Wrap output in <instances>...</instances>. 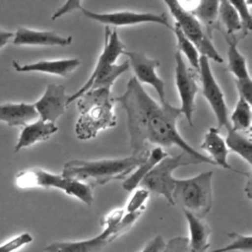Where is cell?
<instances>
[{"label": "cell", "instance_id": "4fadbf2b", "mask_svg": "<svg viewBox=\"0 0 252 252\" xmlns=\"http://www.w3.org/2000/svg\"><path fill=\"white\" fill-rule=\"evenodd\" d=\"M11 42L15 45L28 46H67L72 43V36H63L54 31H37L19 27Z\"/></svg>", "mask_w": 252, "mask_h": 252}, {"label": "cell", "instance_id": "603a6c76", "mask_svg": "<svg viewBox=\"0 0 252 252\" xmlns=\"http://www.w3.org/2000/svg\"><path fill=\"white\" fill-rule=\"evenodd\" d=\"M227 42V69L234 76V80L251 79L247 68V62L244 55H242L237 44L239 39L235 36L224 35Z\"/></svg>", "mask_w": 252, "mask_h": 252}, {"label": "cell", "instance_id": "3957f363", "mask_svg": "<svg viewBox=\"0 0 252 252\" xmlns=\"http://www.w3.org/2000/svg\"><path fill=\"white\" fill-rule=\"evenodd\" d=\"M149 150L125 158L94 160L74 159L66 162L62 175L82 181L88 185H104L112 180L125 179L147 157Z\"/></svg>", "mask_w": 252, "mask_h": 252}, {"label": "cell", "instance_id": "7a4b0ae2", "mask_svg": "<svg viewBox=\"0 0 252 252\" xmlns=\"http://www.w3.org/2000/svg\"><path fill=\"white\" fill-rule=\"evenodd\" d=\"M76 100L79 116L75 124V133L79 140L94 139L100 131L117 124L114 110L116 101L111 90L90 89Z\"/></svg>", "mask_w": 252, "mask_h": 252}, {"label": "cell", "instance_id": "ffe728a7", "mask_svg": "<svg viewBox=\"0 0 252 252\" xmlns=\"http://www.w3.org/2000/svg\"><path fill=\"white\" fill-rule=\"evenodd\" d=\"M166 156L167 153L164 152L161 147H157L151 152L149 151L146 158L141 163H139L135 169L123 180V189L130 192L138 188L146 175L155 167L158 161H160Z\"/></svg>", "mask_w": 252, "mask_h": 252}, {"label": "cell", "instance_id": "ba28073f", "mask_svg": "<svg viewBox=\"0 0 252 252\" xmlns=\"http://www.w3.org/2000/svg\"><path fill=\"white\" fill-rule=\"evenodd\" d=\"M198 75L202 85L203 95L215 114L217 127L219 129L224 127L225 130L228 131L231 129L228 116V107L225 102L223 93L212 72L210 60L204 55H200Z\"/></svg>", "mask_w": 252, "mask_h": 252}, {"label": "cell", "instance_id": "5b68a950", "mask_svg": "<svg viewBox=\"0 0 252 252\" xmlns=\"http://www.w3.org/2000/svg\"><path fill=\"white\" fill-rule=\"evenodd\" d=\"M15 183L21 189L36 187L56 188L88 206L94 203V193L90 185L39 167H32L18 172L15 176Z\"/></svg>", "mask_w": 252, "mask_h": 252}, {"label": "cell", "instance_id": "2e32d148", "mask_svg": "<svg viewBox=\"0 0 252 252\" xmlns=\"http://www.w3.org/2000/svg\"><path fill=\"white\" fill-rule=\"evenodd\" d=\"M81 64L78 58H66L56 60H40L34 63L22 65L17 61H13V68L20 73L38 72L60 77H68Z\"/></svg>", "mask_w": 252, "mask_h": 252}, {"label": "cell", "instance_id": "4dcf8cb0", "mask_svg": "<svg viewBox=\"0 0 252 252\" xmlns=\"http://www.w3.org/2000/svg\"><path fill=\"white\" fill-rule=\"evenodd\" d=\"M162 252H189L188 239L184 236H176L165 242Z\"/></svg>", "mask_w": 252, "mask_h": 252}, {"label": "cell", "instance_id": "7c38bea8", "mask_svg": "<svg viewBox=\"0 0 252 252\" xmlns=\"http://www.w3.org/2000/svg\"><path fill=\"white\" fill-rule=\"evenodd\" d=\"M69 95L66 94V87L63 85H47L43 94L33 103L38 118L55 123L67 108Z\"/></svg>", "mask_w": 252, "mask_h": 252}, {"label": "cell", "instance_id": "836d02e7", "mask_svg": "<svg viewBox=\"0 0 252 252\" xmlns=\"http://www.w3.org/2000/svg\"><path fill=\"white\" fill-rule=\"evenodd\" d=\"M164 246L165 241L163 240L162 236L157 235L144 246L141 252H162Z\"/></svg>", "mask_w": 252, "mask_h": 252}, {"label": "cell", "instance_id": "7402d4cb", "mask_svg": "<svg viewBox=\"0 0 252 252\" xmlns=\"http://www.w3.org/2000/svg\"><path fill=\"white\" fill-rule=\"evenodd\" d=\"M220 0H200L198 6L191 13L198 19L207 35L213 39V32L220 31L219 23Z\"/></svg>", "mask_w": 252, "mask_h": 252}, {"label": "cell", "instance_id": "52a82bcc", "mask_svg": "<svg viewBox=\"0 0 252 252\" xmlns=\"http://www.w3.org/2000/svg\"><path fill=\"white\" fill-rule=\"evenodd\" d=\"M163 1L175 19V24L180 28L186 37L194 43L200 55L206 56L209 60L212 59L218 63H222V57L216 49L212 39L205 32L198 19L191 12L182 8L177 0Z\"/></svg>", "mask_w": 252, "mask_h": 252}, {"label": "cell", "instance_id": "6da1fadb", "mask_svg": "<svg viewBox=\"0 0 252 252\" xmlns=\"http://www.w3.org/2000/svg\"><path fill=\"white\" fill-rule=\"evenodd\" d=\"M127 115L132 154L144 152L146 144H155L158 147H178L182 152L197 159L200 163L214 164L208 158L195 150L181 136L177 129V121L182 115L179 107L157 102L144 90L135 77H131L126 85L125 92L114 97Z\"/></svg>", "mask_w": 252, "mask_h": 252}, {"label": "cell", "instance_id": "d6986e66", "mask_svg": "<svg viewBox=\"0 0 252 252\" xmlns=\"http://www.w3.org/2000/svg\"><path fill=\"white\" fill-rule=\"evenodd\" d=\"M183 213L189 230V237H187L189 252H208L212 229L203 219L197 218L188 212Z\"/></svg>", "mask_w": 252, "mask_h": 252}, {"label": "cell", "instance_id": "484cf974", "mask_svg": "<svg viewBox=\"0 0 252 252\" xmlns=\"http://www.w3.org/2000/svg\"><path fill=\"white\" fill-rule=\"evenodd\" d=\"M175 34L176 40H177V48L180 53L186 57L188 62L191 65V68L198 73L199 71V60H200V53L197 50L194 43L189 40L186 35L182 32L180 28L174 24V26L171 29Z\"/></svg>", "mask_w": 252, "mask_h": 252}, {"label": "cell", "instance_id": "83f0119b", "mask_svg": "<svg viewBox=\"0 0 252 252\" xmlns=\"http://www.w3.org/2000/svg\"><path fill=\"white\" fill-rule=\"evenodd\" d=\"M149 197L150 192L147 189L143 187L136 188L133 190V194L129 198L126 207L124 208L125 213H143Z\"/></svg>", "mask_w": 252, "mask_h": 252}, {"label": "cell", "instance_id": "9c48e42d", "mask_svg": "<svg viewBox=\"0 0 252 252\" xmlns=\"http://www.w3.org/2000/svg\"><path fill=\"white\" fill-rule=\"evenodd\" d=\"M175 60V85L178 92L181 106L179 107L182 115L186 118L188 124L193 126V114L196 107V96L199 87L196 79V71L189 68L184 60L183 55L176 51Z\"/></svg>", "mask_w": 252, "mask_h": 252}, {"label": "cell", "instance_id": "1f68e13d", "mask_svg": "<svg viewBox=\"0 0 252 252\" xmlns=\"http://www.w3.org/2000/svg\"><path fill=\"white\" fill-rule=\"evenodd\" d=\"M82 8V0H66L65 3L52 15L51 19L53 21L57 20L66 14L72 13L76 10H81Z\"/></svg>", "mask_w": 252, "mask_h": 252}, {"label": "cell", "instance_id": "e575fe53", "mask_svg": "<svg viewBox=\"0 0 252 252\" xmlns=\"http://www.w3.org/2000/svg\"><path fill=\"white\" fill-rule=\"evenodd\" d=\"M14 36V33L9 31H5L0 28V49L8 44Z\"/></svg>", "mask_w": 252, "mask_h": 252}, {"label": "cell", "instance_id": "f1b7e54d", "mask_svg": "<svg viewBox=\"0 0 252 252\" xmlns=\"http://www.w3.org/2000/svg\"><path fill=\"white\" fill-rule=\"evenodd\" d=\"M232 7L237 11L241 19L244 31L249 33L252 28V17L250 12V5L247 0H228Z\"/></svg>", "mask_w": 252, "mask_h": 252}, {"label": "cell", "instance_id": "8992f818", "mask_svg": "<svg viewBox=\"0 0 252 252\" xmlns=\"http://www.w3.org/2000/svg\"><path fill=\"white\" fill-rule=\"evenodd\" d=\"M200 163L197 159L182 152L177 156H166L142 180L139 187L147 189L150 193L162 196L170 205L173 204L172 192L175 184L173 172L180 166Z\"/></svg>", "mask_w": 252, "mask_h": 252}, {"label": "cell", "instance_id": "8fae6325", "mask_svg": "<svg viewBox=\"0 0 252 252\" xmlns=\"http://www.w3.org/2000/svg\"><path fill=\"white\" fill-rule=\"evenodd\" d=\"M123 54L129 59L128 62L130 67L133 69L136 80L139 83H144L153 87L158 95L159 102L165 103V82L157 73L159 61L158 59L150 58L145 53L139 51L124 50Z\"/></svg>", "mask_w": 252, "mask_h": 252}, {"label": "cell", "instance_id": "d6a6232c", "mask_svg": "<svg viewBox=\"0 0 252 252\" xmlns=\"http://www.w3.org/2000/svg\"><path fill=\"white\" fill-rule=\"evenodd\" d=\"M239 96H242L247 101L251 102L252 97V79L234 80Z\"/></svg>", "mask_w": 252, "mask_h": 252}, {"label": "cell", "instance_id": "e0dca14e", "mask_svg": "<svg viewBox=\"0 0 252 252\" xmlns=\"http://www.w3.org/2000/svg\"><path fill=\"white\" fill-rule=\"evenodd\" d=\"M57 131L58 127L55 123L37 118L34 121L23 126L15 146V152H19L20 150L31 147L38 142L48 140Z\"/></svg>", "mask_w": 252, "mask_h": 252}, {"label": "cell", "instance_id": "30bf717a", "mask_svg": "<svg viewBox=\"0 0 252 252\" xmlns=\"http://www.w3.org/2000/svg\"><path fill=\"white\" fill-rule=\"evenodd\" d=\"M82 13L88 19L104 24L106 26L124 27L133 26L143 23H154L164 26L168 29H172L169 25L168 19L164 13L157 14L150 12H134V11H115L109 13H97L86 8L81 9Z\"/></svg>", "mask_w": 252, "mask_h": 252}, {"label": "cell", "instance_id": "4316f807", "mask_svg": "<svg viewBox=\"0 0 252 252\" xmlns=\"http://www.w3.org/2000/svg\"><path fill=\"white\" fill-rule=\"evenodd\" d=\"M229 238H231V242L223 247L215 249L213 251L208 252H252V236L251 234L244 235L238 232H229Z\"/></svg>", "mask_w": 252, "mask_h": 252}, {"label": "cell", "instance_id": "d590c367", "mask_svg": "<svg viewBox=\"0 0 252 252\" xmlns=\"http://www.w3.org/2000/svg\"><path fill=\"white\" fill-rule=\"evenodd\" d=\"M177 1L182 8H184L189 12H192L193 10H195L200 2V0H177Z\"/></svg>", "mask_w": 252, "mask_h": 252}, {"label": "cell", "instance_id": "5bb4252c", "mask_svg": "<svg viewBox=\"0 0 252 252\" xmlns=\"http://www.w3.org/2000/svg\"><path fill=\"white\" fill-rule=\"evenodd\" d=\"M200 147L209 155V158L214 162L215 165H219L224 169L232 170L236 173L251 177L250 173H245L243 171L235 169L229 164L227 159L229 150L226 146L224 139L220 134V129L218 127H210L208 129Z\"/></svg>", "mask_w": 252, "mask_h": 252}, {"label": "cell", "instance_id": "f546056e", "mask_svg": "<svg viewBox=\"0 0 252 252\" xmlns=\"http://www.w3.org/2000/svg\"><path fill=\"white\" fill-rule=\"evenodd\" d=\"M32 241V236L29 232H23L0 245V252H15Z\"/></svg>", "mask_w": 252, "mask_h": 252}, {"label": "cell", "instance_id": "d4e9b609", "mask_svg": "<svg viewBox=\"0 0 252 252\" xmlns=\"http://www.w3.org/2000/svg\"><path fill=\"white\" fill-rule=\"evenodd\" d=\"M229 123L232 129L250 134L252 124L251 102L242 96H238L235 107L229 116Z\"/></svg>", "mask_w": 252, "mask_h": 252}, {"label": "cell", "instance_id": "cb8c5ba5", "mask_svg": "<svg viewBox=\"0 0 252 252\" xmlns=\"http://www.w3.org/2000/svg\"><path fill=\"white\" fill-rule=\"evenodd\" d=\"M229 152L237 154L248 165L252 164V143L249 134L229 129L224 139Z\"/></svg>", "mask_w": 252, "mask_h": 252}, {"label": "cell", "instance_id": "277c9868", "mask_svg": "<svg viewBox=\"0 0 252 252\" xmlns=\"http://www.w3.org/2000/svg\"><path fill=\"white\" fill-rule=\"evenodd\" d=\"M172 200L183 212L204 219L213 207V171L183 179L176 178Z\"/></svg>", "mask_w": 252, "mask_h": 252}, {"label": "cell", "instance_id": "9a60e30c", "mask_svg": "<svg viewBox=\"0 0 252 252\" xmlns=\"http://www.w3.org/2000/svg\"><path fill=\"white\" fill-rule=\"evenodd\" d=\"M114 238L111 234L102 229V231L94 237L74 240V241H56L44 247L45 252H102V250Z\"/></svg>", "mask_w": 252, "mask_h": 252}, {"label": "cell", "instance_id": "44dd1931", "mask_svg": "<svg viewBox=\"0 0 252 252\" xmlns=\"http://www.w3.org/2000/svg\"><path fill=\"white\" fill-rule=\"evenodd\" d=\"M219 23L220 26L221 24L224 28V32H222L223 35L235 36L240 40L248 34L243 29L239 14L228 0H220Z\"/></svg>", "mask_w": 252, "mask_h": 252}, {"label": "cell", "instance_id": "ac0fdd59", "mask_svg": "<svg viewBox=\"0 0 252 252\" xmlns=\"http://www.w3.org/2000/svg\"><path fill=\"white\" fill-rule=\"evenodd\" d=\"M38 118L33 103L5 102L0 104V121L8 126H25Z\"/></svg>", "mask_w": 252, "mask_h": 252}]
</instances>
